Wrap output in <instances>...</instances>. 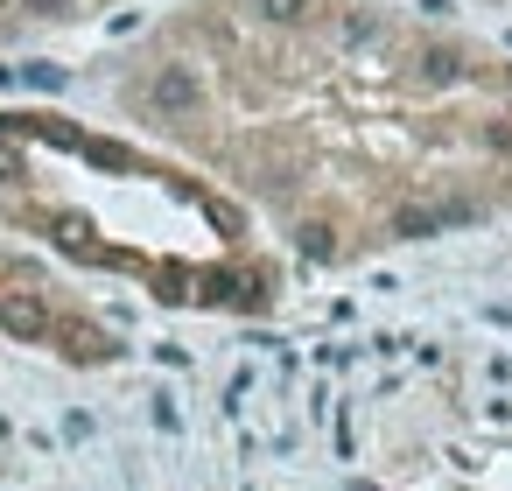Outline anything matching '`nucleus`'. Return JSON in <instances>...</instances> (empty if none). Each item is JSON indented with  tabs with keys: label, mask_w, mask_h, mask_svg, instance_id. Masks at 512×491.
<instances>
[{
	"label": "nucleus",
	"mask_w": 512,
	"mask_h": 491,
	"mask_svg": "<svg viewBox=\"0 0 512 491\" xmlns=\"http://www.w3.org/2000/svg\"><path fill=\"white\" fill-rule=\"evenodd\" d=\"M106 8H120V0H0V43L29 36V29H64V22H85Z\"/></svg>",
	"instance_id": "2"
},
{
	"label": "nucleus",
	"mask_w": 512,
	"mask_h": 491,
	"mask_svg": "<svg viewBox=\"0 0 512 491\" xmlns=\"http://www.w3.org/2000/svg\"><path fill=\"white\" fill-rule=\"evenodd\" d=\"M127 106L330 260L435 232L512 169L484 57L358 0H204L134 50Z\"/></svg>",
	"instance_id": "1"
}]
</instances>
